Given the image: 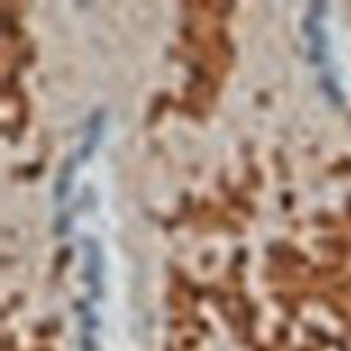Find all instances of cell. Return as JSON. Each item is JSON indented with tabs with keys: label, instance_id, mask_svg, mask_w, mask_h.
Instances as JSON below:
<instances>
[{
	"label": "cell",
	"instance_id": "obj_1",
	"mask_svg": "<svg viewBox=\"0 0 351 351\" xmlns=\"http://www.w3.org/2000/svg\"><path fill=\"white\" fill-rule=\"evenodd\" d=\"M187 4L182 31L192 80L187 86V104L194 114L206 112L229 71L232 48L225 27L231 4L223 2Z\"/></svg>",
	"mask_w": 351,
	"mask_h": 351
}]
</instances>
